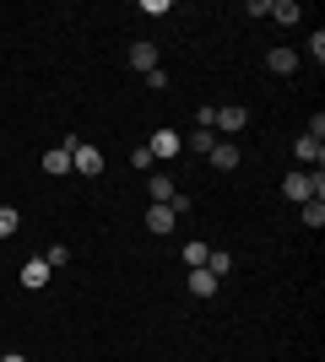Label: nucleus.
Masks as SVG:
<instances>
[{"instance_id": "obj_1", "label": "nucleus", "mask_w": 325, "mask_h": 362, "mask_svg": "<svg viewBox=\"0 0 325 362\" xmlns=\"http://www.w3.org/2000/svg\"><path fill=\"white\" fill-rule=\"evenodd\" d=\"M65 151H71V173H87V179L103 173V151L98 146H81L76 136H65Z\"/></svg>"}, {"instance_id": "obj_2", "label": "nucleus", "mask_w": 325, "mask_h": 362, "mask_svg": "<svg viewBox=\"0 0 325 362\" xmlns=\"http://www.w3.org/2000/svg\"><path fill=\"white\" fill-rule=\"evenodd\" d=\"M244 124H249V108H239V103L212 108V130H222V141H228V136H239Z\"/></svg>"}, {"instance_id": "obj_3", "label": "nucleus", "mask_w": 325, "mask_h": 362, "mask_svg": "<svg viewBox=\"0 0 325 362\" xmlns=\"http://www.w3.org/2000/svg\"><path fill=\"white\" fill-rule=\"evenodd\" d=\"M147 151H152V157H179V151H185V136H179V130H169V124H163V130H157V136L147 141Z\"/></svg>"}, {"instance_id": "obj_4", "label": "nucleus", "mask_w": 325, "mask_h": 362, "mask_svg": "<svg viewBox=\"0 0 325 362\" xmlns=\"http://www.w3.org/2000/svg\"><path fill=\"white\" fill-rule=\"evenodd\" d=\"M49 276H55V271H49V259H44V255H33L28 265H22V287L38 292V287H49Z\"/></svg>"}, {"instance_id": "obj_5", "label": "nucleus", "mask_w": 325, "mask_h": 362, "mask_svg": "<svg viewBox=\"0 0 325 362\" xmlns=\"http://www.w3.org/2000/svg\"><path fill=\"white\" fill-rule=\"evenodd\" d=\"M298 168L309 173V168H325V141H309V136H298Z\"/></svg>"}, {"instance_id": "obj_6", "label": "nucleus", "mask_w": 325, "mask_h": 362, "mask_svg": "<svg viewBox=\"0 0 325 362\" xmlns=\"http://www.w3.org/2000/svg\"><path fill=\"white\" fill-rule=\"evenodd\" d=\"M130 65H136L141 76L157 71V44H152V38H136V44H130Z\"/></svg>"}, {"instance_id": "obj_7", "label": "nucleus", "mask_w": 325, "mask_h": 362, "mask_svg": "<svg viewBox=\"0 0 325 362\" xmlns=\"http://www.w3.org/2000/svg\"><path fill=\"white\" fill-rule=\"evenodd\" d=\"M147 195H152V206H169V200L179 195V184H173L169 173H152V179H147Z\"/></svg>"}, {"instance_id": "obj_8", "label": "nucleus", "mask_w": 325, "mask_h": 362, "mask_svg": "<svg viewBox=\"0 0 325 362\" xmlns=\"http://www.w3.org/2000/svg\"><path fill=\"white\" fill-rule=\"evenodd\" d=\"M44 173H49V179L71 173V151H65V146H49V151H44Z\"/></svg>"}, {"instance_id": "obj_9", "label": "nucleus", "mask_w": 325, "mask_h": 362, "mask_svg": "<svg viewBox=\"0 0 325 362\" xmlns=\"http://www.w3.org/2000/svg\"><path fill=\"white\" fill-rule=\"evenodd\" d=\"M212 168L233 173V168H239V146H233V141H217V146H212Z\"/></svg>"}, {"instance_id": "obj_10", "label": "nucleus", "mask_w": 325, "mask_h": 362, "mask_svg": "<svg viewBox=\"0 0 325 362\" xmlns=\"http://www.w3.org/2000/svg\"><path fill=\"white\" fill-rule=\"evenodd\" d=\"M185 287L195 292V298H212V292H217V276L201 265V271H190V276H185Z\"/></svg>"}, {"instance_id": "obj_11", "label": "nucleus", "mask_w": 325, "mask_h": 362, "mask_svg": "<svg viewBox=\"0 0 325 362\" xmlns=\"http://www.w3.org/2000/svg\"><path fill=\"white\" fill-rule=\"evenodd\" d=\"M266 65H271L277 76H293V71H298V54H293V49H271V54H266Z\"/></svg>"}, {"instance_id": "obj_12", "label": "nucleus", "mask_w": 325, "mask_h": 362, "mask_svg": "<svg viewBox=\"0 0 325 362\" xmlns=\"http://www.w3.org/2000/svg\"><path fill=\"white\" fill-rule=\"evenodd\" d=\"M173 222H179V216H173L169 206H152V211H147V233H173Z\"/></svg>"}, {"instance_id": "obj_13", "label": "nucleus", "mask_w": 325, "mask_h": 362, "mask_svg": "<svg viewBox=\"0 0 325 362\" xmlns=\"http://www.w3.org/2000/svg\"><path fill=\"white\" fill-rule=\"evenodd\" d=\"M266 16H271V22H282V28H293V22H298V16H304V11H298L293 0H277V6H271V11H266Z\"/></svg>"}, {"instance_id": "obj_14", "label": "nucleus", "mask_w": 325, "mask_h": 362, "mask_svg": "<svg viewBox=\"0 0 325 362\" xmlns=\"http://www.w3.org/2000/svg\"><path fill=\"white\" fill-rule=\"evenodd\" d=\"M304 227H309V233L325 227V200H304Z\"/></svg>"}, {"instance_id": "obj_15", "label": "nucleus", "mask_w": 325, "mask_h": 362, "mask_svg": "<svg viewBox=\"0 0 325 362\" xmlns=\"http://www.w3.org/2000/svg\"><path fill=\"white\" fill-rule=\"evenodd\" d=\"M212 146H217V130H195L185 141V151H201V157H212Z\"/></svg>"}, {"instance_id": "obj_16", "label": "nucleus", "mask_w": 325, "mask_h": 362, "mask_svg": "<svg viewBox=\"0 0 325 362\" xmlns=\"http://www.w3.org/2000/svg\"><path fill=\"white\" fill-rule=\"evenodd\" d=\"M206 255H212L206 243H195V238L185 243V265H190V271H201V265H206Z\"/></svg>"}, {"instance_id": "obj_17", "label": "nucleus", "mask_w": 325, "mask_h": 362, "mask_svg": "<svg viewBox=\"0 0 325 362\" xmlns=\"http://www.w3.org/2000/svg\"><path fill=\"white\" fill-rule=\"evenodd\" d=\"M16 227H22L16 206H0V238H16Z\"/></svg>"}, {"instance_id": "obj_18", "label": "nucleus", "mask_w": 325, "mask_h": 362, "mask_svg": "<svg viewBox=\"0 0 325 362\" xmlns=\"http://www.w3.org/2000/svg\"><path fill=\"white\" fill-rule=\"evenodd\" d=\"M206 271H212V276H228V271H233L228 249H212V255H206Z\"/></svg>"}, {"instance_id": "obj_19", "label": "nucleus", "mask_w": 325, "mask_h": 362, "mask_svg": "<svg viewBox=\"0 0 325 362\" xmlns=\"http://www.w3.org/2000/svg\"><path fill=\"white\" fill-rule=\"evenodd\" d=\"M44 259H49V271H60V265H71V249L55 243V249H44Z\"/></svg>"}, {"instance_id": "obj_20", "label": "nucleus", "mask_w": 325, "mask_h": 362, "mask_svg": "<svg viewBox=\"0 0 325 362\" xmlns=\"http://www.w3.org/2000/svg\"><path fill=\"white\" fill-rule=\"evenodd\" d=\"M152 163H157V157H152L147 146H136V151H130V168H136V173H152Z\"/></svg>"}, {"instance_id": "obj_21", "label": "nucleus", "mask_w": 325, "mask_h": 362, "mask_svg": "<svg viewBox=\"0 0 325 362\" xmlns=\"http://www.w3.org/2000/svg\"><path fill=\"white\" fill-rule=\"evenodd\" d=\"M147 87L163 92V87H169V71H163V65H157V71H147Z\"/></svg>"}, {"instance_id": "obj_22", "label": "nucleus", "mask_w": 325, "mask_h": 362, "mask_svg": "<svg viewBox=\"0 0 325 362\" xmlns=\"http://www.w3.org/2000/svg\"><path fill=\"white\" fill-rule=\"evenodd\" d=\"M0 362H28V357H16V351H6V357H0Z\"/></svg>"}]
</instances>
